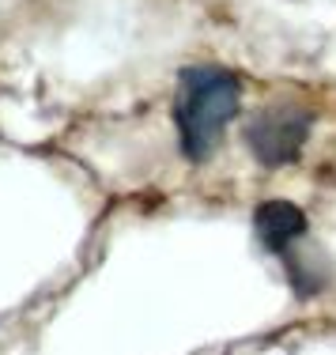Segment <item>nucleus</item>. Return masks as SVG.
<instances>
[{
	"label": "nucleus",
	"instance_id": "1",
	"mask_svg": "<svg viewBox=\"0 0 336 355\" xmlns=\"http://www.w3.org/2000/svg\"><path fill=\"white\" fill-rule=\"evenodd\" d=\"M242 106V83L234 72L215 64H193L178 72L174 95V125L178 148L189 163H208L220 151L227 129L234 125Z\"/></svg>",
	"mask_w": 336,
	"mask_h": 355
},
{
	"label": "nucleus",
	"instance_id": "2",
	"mask_svg": "<svg viewBox=\"0 0 336 355\" xmlns=\"http://www.w3.org/2000/svg\"><path fill=\"white\" fill-rule=\"evenodd\" d=\"M314 129V114L302 106H265L257 114L246 117L242 125V144L257 159V166L265 171H280L302 159Z\"/></svg>",
	"mask_w": 336,
	"mask_h": 355
},
{
	"label": "nucleus",
	"instance_id": "3",
	"mask_svg": "<svg viewBox=\"0 0 336 355\" xmlns=\"http://www.w3.org/2000/svg\"><path fill=\"white\" fill-rule=\"evenodd\" d=\"M254 234L261 242L265 253H276V257H288L291 250H299L310 234V219L306 212L295 205V200H261L254 208Z\"/></svg>",
	"mask_w": 336,
	"mask_h": 355
}]
</instances>
